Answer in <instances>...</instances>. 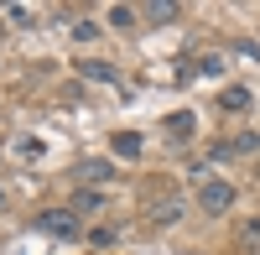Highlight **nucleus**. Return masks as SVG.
<instances>
[{"mask_svg":"<svg viewBox=\"0 0 260 255\" xmlns=\"http://www.w3.org/2000/svg\"><path fill=\"white\" fill-rule=\"evenodd\" d=\"M198 208L213 214V219L229 214V208H234V182H229V177H203V182H198Z\"/></svg>","mask_w":260,"mask_h":255,"instance_id":"f257e3e1","label":"nucleus"},{"mask_svg":"<svg viewBox=\"0 0 260 255\" xmlns=\"http://www.w3.org/2000/svg\"><path fill=\"white\" fill-rule=\"evenodd\" d=\"M31 229H42V235H52V240H78V214L73 208H42L31 219Z\"/></svg>","mask_w":260,"mask_h":255,"instance_id":"f03ea898","label":"nucleus"},{"mask_svg":"<svg viewBox=\"0 0 260 255\" xmlns=\"http://www.w3.org/2000/svg\"><path fill=\"white\" fill-rule=\"evenodd\" d=\"M161 131H167L172 146H187L192 136H198V115H192V110H172V115L161 120Z\"/></svg>","mask_w":260,"mask_h":255,"instance_id":"7ed1b4c3","label":"nucleus"},{"mask_svg":"<svg viewBox=\"0 0 260 255\" xmlns=\"http://www.w3.org/2000/svg\"><path fill=\"white\" fill-rule=\"evenodd\" d=\"M73 182H115V162L110 156H83L73 167Z\"/></svg>","mask_w":260,"mask_h":255,"instance_id":"20e7f679","label":"nucleus"},{"mask_svg":"<svg viewBox=\"0 0 260 255\" xmlns=\"http://www.w3.org/2000/svg\"><path fill=\"white\" fill-rule=\"evenodd\" d=\"M146 219H151V229H172V224L182 219V203H177V198H161V203L146 208Z\"/></svg>","mask_w":260,"mask_h":255,"instance_id":"39448f33","label":"nucleus"},{"mask_svg":"<svg viewBox=\"0 0 260 255\" xmlns=\"http://www.w3.org/2000/svg\"><path fill=\"white\" fill-rule=\"evenodd\" d=\"M78 73L89 78V83H110V89L120 83V73H115V62H99V57H83V62H78Z\"/></svg>","mask_w":260,"mask_h":255,"instance_id":"423d86ee","label":"nucleus"},{"mask_svg":"<svg viewBox=\"0 0 260 255\" xmlns=\"http://www.w3.org/2000/svg\"><path fill=\"white\" fill-rule=\"evenodd\" d=\"M110 151H115L120 162H136V156L146 151V141H141L136 131H120V136H110Z\"/></svg>","mask_w":260,"mask_h":255,"instance_id":"0eeeda50","label":"nucleus"},{"mask_svg":"<svg viewBox=\"0 0 260 255\" xmlns=\"http://www.w3.org/2000/svg\"><path fill=\"white\" fill-rule=\"evenodd\" d=\"M141 16L151 21V26H172V21L182 16V6H177V0H151V6H146Z\"/></svg>","mask_w":260,"mask_h":255,"instance_id":"6e6552de","label":"nucleus"},{"mask_svg":"<svg viewBox=\"0 0 260 255\" xmlns=\"http://www.w3.org/2000/svg\"><path fill=\"white\" fill-rule=\"evenodd\" d=\"M219 110L224 115H245L250 110V89H245V83H229V89L219 94Z\"/></svg>","mask_w":260,"mask_h":255,"instance_id":"1a4fd4ad","label":"nucleus"},{"mask_svg":"<svg viewBox=\"0 0 260 255\" xmlns=\"http://www.w3.org/2000/svg\"><path fill=\"white\" fill-rule=\"evenodd\" d=\"M68 208H73V214H99V208H104V193H99V187H78Z\"/></svg>","mask_w":260,"mask_h":255,"instance_id":"9d476101","label":"nucleus"},{"mask_svg":"<svg viewBox=\"0 0 260 255\" xmlns=\"http://www.w3.org/2000/svg\"><path fill=\"white\" fill-rule=\"evenodd\" d=\"M136 16H141L136 6H110V26H115V31H130V26H136Z\"/></svg>","mask_w":260,"mask_h":255,"instance_id":"9b49d317","label":"nucleus"},{"mask_svg":"<svg viewBox=\"0 0 260 255\" xmlns=\"http://www.w3.org/2000/svg\"><path fill=\"white\" fill-rule=\"evenodd\" d=\"M224 68H229V62H224L219 52H208V57H198V73H203V78H224Z\"/></svg>","mask_w":260,"mask_h":255,"instance_id":"f8f14e48","label":"nucleus"},{"mask_svg":"<svg viewBox=\"0 0 260 255\" xmlns=\"http://www.w3.org/2000/svg\"><path fill=\"white\" fill-rule=\"evenodd\" d=\"M11 151H16V156H26V162H37V156H42V141H37V136H21Z\"/></svg>","mask_w":260,"mask_h":255,"instance_id":"ddd939ff","label":"nucleus"},{"mask_svg":"<svg viewBox=\"0 0 260 255\" xmlns=\"http://www.w3.org/2000/svg\"><path fill=\"white\" fill-rule=\"evenodd\" d=\"M99 31H104L99 21H73V37H78V42H99Z\"/></svg>","mask_w":260,"mask_h":255,"instance_id":"4468645a","label":"nucleus"},{"mask_svg":"<svg viewBox=\"0 0 260 255\" xmlns=\"http://www.w3.org/2000/svg\"><path fill=\"white\" fill-rule=\"evenodd\" d=\"M240 240H245L250 250H260V219H250V224H245V235H240Z\"/></svg>","mask_w":260,"mask_h":255,"instance_id":"2eb2a0df","label":"nucleus"},{"mask_svg":"<svg viewBox=\"0 0 260 255\" xmlns=\"http://www.w3.org/2000/svg\"><path fill=\"white\" fill-rule=\"evenodd\" d=\"M89 240H94V245H115V240H120V229H110V224H104V229H94Z\"/></svg>","mask_w":260,"mask_h":255,"instance_id":"dca6fc26","label":"nucleus"},{"mask_svg":"<svg viewBox=\"0 0 260 255\" xmlns=\"http://www.w3.org/2000/svg\"><path fill=\"white\" fill-rule=\"evenodd\" d=\"M6 16H11V21H16V26H31V11H26V6H11V11H6Z\"/></svg>","mask_w":260,"mask_h":255,"instance_id":"f3484780","label":"nucleus"},{"mask_svg":"<svg viewBox=\"0 0 260 255\" xmlns=\"http://www.w3.org/2000/svg\"><path fill=\"white\" fill-rule=\"evenodd\" d=\"M0 203H6V193H0Z\"/></svg>","mask_w":260,"mask_h":255,"instance_id":"a211bd4d","label":"nucleus"},{"mask_svg":"<svg viewBox=\"0 0 260 255\" xmlns=\"http://www.w3.org/2000/svg\"><path fill=\"white\" fill-rule=\"evenodd\" d=\"M0 31H6V26H0Z\"/></svg>","mask_w":260,"mask_h":255,"instance_id":"6ab92c4d","label":"nucleus"}]
</instances>
